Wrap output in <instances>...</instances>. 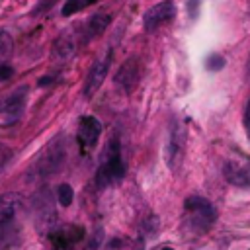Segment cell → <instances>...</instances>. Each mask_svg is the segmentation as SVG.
<instances>
[{
    "label": "cell",
    "mask_w": 250,
    "mask_h": 250,
    "mask_svg": "<svg viewBox=\"0 0 250 250\" xmlns=\"http://www.w3.org/2000/svg\"><path fill=\"white\" fill-rule=\"evenodd\" d=\"M123 176H125V162L121 158V145H119L117 139H113L105 146L102 164H100V168L96 172V186L100 189H104L109 184L119 182Z\"/></svg>",
    "instance_id": "obj_1"
},
{
    "label": "cell",
    "mask_w": 250,
    "mask_h": 250,
    "mask_svg": "<svg viewBox=\"0 0 250 250\" xmlns=\"http://www.w3.org/2000/svg\"><path fill=\"white\" fill-rule=\"evenodd\" d=\"M184 209L189 213V227L195 229L197 232L207 230L217 219V211H215L213 203L205 197H199V195L188 197L184 201Z\"/></svg>",
    "instance_id": "obj_2"
},
{
    "label": "cell",
    "mask_w": 250,
    "mask_h": 250,
    "mask_svg": "<svg viewBox=\"0 0 250 250\" xmlns=\"http://www.w3.org/2000/svg\"><path fill=\"white\" fill-rule=\"evenodd\" d=\"M186 143H188V133H186L184 125L174 121V125L170 127V133H168L166 146H164V160L172 172H176L182 166V160L186 154Z\"/></svg>",
    "instance_id": "obj_3"
},
{
    "label": "cell",
    "mask_w": 250,
    "mask_h": 250,
    "mask_svg": "<svg viewBox=\"0 0 250 250\" xmlns=\"http://www.w3.org/2000/svg\"><path fill=\"white\" fill-rule=\"evenodd\" d=\"M62 160H64V143L61 139H53L43 148V152L37 156V160H35V172L39 176H49V174H53L55 170L61 168Z\"/></svg>",
    "instance_id": "obj_4"
},
{
    "label": "cell",
    "mask_w": 250,
    "mask_h": 250,
    "mask_svg": "<svg viewBox=\"0 0 250 250\" xmlns=\"http://www.w3.org/2000/svg\"><path fill=\"white\" fill-rule=\"evenodd\" d=\"M176 16V6L172 0H162L158 4H154L152 8L146 10L145 18H143V23H145V29L146 31H154L156 27H160L162 23L170 21L172 18Z\"/></svg>",
    "instance_id": "obj_5"
},
{
    "label": "cell",
    "mask_w": 250,
    "mask_h": 250,
    "mask_svg": "<svg viewBox=\"0 0 250 250\" xmlns=\"http://www.w3.org/2000/svg\"><path fill=\"white\" fill-rule=\"evenodd\" d=\"M100 133H102V123H100L94 115H84V117H80L76 139H78V145L82 146V150H90V148L98 143Z\"/></svg>",
    "instance_id": "obj_6"
},
{
    "label": "cell",
    "mask_w": 250,
    "mask_h": 250,
    "mask_svg": "<svg viewBox=\"0 0 250 250\" xmlns=\"http://www.w3.org/2000/svg\"><path fill=\"white\" fill-rule=\"evenodd\" d=\"M141 78V64H139V59L137 57H129L121 66L119 70L115 72V84L123 90V92H131L137 82Z\"/></svg>",
    "instance_id": "obj_7"
},
{
    "label": "cell",
    "mask_w": 250,
    "mask_h": 250,
    "mask_svg": "<svg viewBox=\"0 0 250 250\" xmlns=\"http://www.w3.org/2000/svg\"><path fill=\"white\" fill-rule=\"evenodd\" d=\"M109 62H111V53H107L104 59L94 62V66L90 68V72L86 76V82H84V96L86 98L94 96L98 92V88L102 86V82L105 80L107 70H109Z\"/></svg>",
    "instance_id": "obj_8"
},
{
    "label": "cell",
    "mask_w": 250,
    "mask_h": 250,
    "mask_svg": "<svg viewBox=\"0 0 250 250\" xmlns=\"http://www.w3.org/2000/svg\"><path fill=\"white\" fill-rule=\"evenodd\" d=\"M25 96H27V88H18L10 98L4 100V104L0 105L2 111H6L10 115V121H18L21 111H23V105H25Z\"/></svg>",
    "instance_id": "obj_9"
},
{
    "label": "cell",
    "mask_w": 250,
    "mask_h": 250,
    "mask_svg": "<svg viewBox=\"0 0 250 250\" xmlns=\"http://www.w3.org/2000/svg\"><path fill=\"white\" fill-rule=\"evenodd\" d=\"M223 174L229 184L234 186H250V166L240 162H227L223 168Z\"/></svg>",
    "instance_id": "obj_10"
},
{
    "label": "cell",
    "mask_w": 250,
    "mask_h": 250,
    "mask_svg": "<svg viewBox=\"0 0 250 250\" xmlns=\"http://www.w3.org/2000/svg\"><path fill=\"white\" fill-rule=\"evenodd\" d=\"M76 51V41L72 39V35L64 33L61 37H57V41L53 43V57L59 61H66L74 55Z\"/></svg>",
    "instance_id": "obj_11"
},
{
    "label": "cell",
    "mask_w": 250,
    "mask_h": 250,
    "mask_svg": "<svg viewBox=\"0 0 250 250\" xmlns=\"http://www.w3.org/2000/svg\"><path fill=\"white\" fill-rule=\"evenodd\" d=\"M109 21H111V16H107V14H94V16L86 21L84 37H86V39H94V37L102 35V33L107 29Z\"/></svg>",
    "instance_id": "obj_12"
},
{
    "label": "cell",
    "mask_w": 250,
    "mask_h": 250,
    "mask_svg": "<svg viewBox=\"0 0 250 250\" xmlns=\"http://www.w3.org/2000/svg\"><path fill=\"white\" fill-rule=\"evenodd\" d=\"M57 199H59V203H61L62 207H68V205L72 203V199H74L72 188H70L68 184H61V186L57 188Z\"/></svg>",
    "instance_id": "obj_13"
},
{
    "label": "cell",
    "mask_w": 250,
    "mask_h": 250,
    "mask_svg": "<svg viewBox=\"0 0 250 250\" xmlns=\"http://www.w3.org/2000/svg\"><path fill=\"white\" fill-rule=\"evenodd\" d=\"M90 2L88 0H66L64 2V6H62V10H61V14L66 18V16H72V14H76V12H80L82 8H86Z\"/></svg>",
    "instance_id": "obj_14"
},
{
    "label": "cell",
    "mask_w": 250,
    "mask_h": 250,
    "mask_svg": "<svg viewBox=\"0 0 250 250\" xmlns=\"http://www.w3.org/2000/svg\"><path fill=\"white\" fill-rule=\"evenodd\" d=\"M205 66H207V70H211V72H217V70H221V68L225 66V59H223L221 55L213 53V55H209V57H207V61H205Z\"/></svg>",
    "instance_id": "obj_15"
},
{
    "label": "cell",
    "mask_w": 250,
    "mask_h": 250,
    "mask_svg": "<svg viewBox=\"0 0 250 250\" xmlns=\"http://www.w3.org/2000/svg\"><path fill=\"white\" fill-rule=\"evenodd\" d=\"M244 129H246V135L250 139V100H248L246 109H244Z\"/></svg>",
    "instance_id": "obj_16"
},
{
    "label": "cell",
    "mask_w": 250,
    "mask_h": 250,
    "mask_svg": "<svg viewBox=\"0 0 250 250\" xmlns=\"http://www.w3.org/2000/svg\"><path fill=\"white\" fill-rule=\"evenodd\" d=\"M12 76V68L8 64H0V80H6Z\"/></svg>",
    "instance_id": "obj_17"
},
{
    "label": "cell",
    "mask_w": 250,
    "mask_h": 250,
    "mask_svg": "<svg viewBox=\"0 0 250 250\" xmlns=\"http://www.w3.org/2000/svg\"><path fill=\"white\" fill-rule=\"evenodd\" d=\"M197 4H199V0H189V12H191V18H195L197 16Z\"/></svg>",
    "instance_id": "obj_18"
},
{
    "label": "cell",
    "mask_w": 250,
    "mask_h": 250,
    "mask_svg": "<svg viewBox=\"0 0 250 250\" xmlns=\"http://www.w3.org/2000/svg\"><path fill=\"white\" fill-rule=\"evenodd\" d=\"M53 82V78L51 76H43L41 80H39V86H45V84H51Z\"/></svg>",
    "instance_id": "obj_19"
},
{
    "label": "cell",
    "mask_w": 250,
    "mask_h": 250,
    "mask_svg": "<svg viewBox=\"0 0 250 250\" xmlns=\"http://www.w3.org/2000/svg\"><path fill=\"white\" fill-rule=\"evenodd\" d=\"M162 250H172V248H162Z\"/></svg>",
    "instance_id": "obj_20"
}]
</instances>
